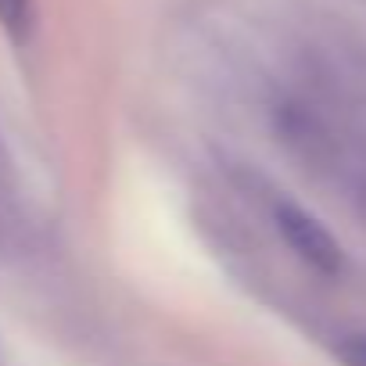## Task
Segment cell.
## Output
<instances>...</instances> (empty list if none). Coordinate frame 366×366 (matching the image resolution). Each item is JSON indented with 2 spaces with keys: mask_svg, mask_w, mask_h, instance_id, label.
<instances>
[{
  "mask_svg": "<svg viewBox=\"0 0 366 366\" xmlns=\"http://www.w3.org/2000/svg\"><path fill=\"white\" fill-rule=\"evenodd\" d=\"M273 219H277V230H280V237L287 241V248H291L305 266H312V269L323 273V277H337V273L345 269V252H341L337 237H334L312 212H305V209L295 205V202H280L277 212H273Z\"/></svg>",
  "mask_w": 366,
  "mask_h": 366,
  "instance_id": "obj_1",
  "label": "cell"
},
{
  "mask_svg": "<svg viewBox=\"0 0 366 366\" xmlns=\"http://www.w3.org/2000/svg\"><path fill=\"white\" fill-rule=\"evenodd\" d=\"M0 26L11 40H29L33 33V0H0Z\"/></svg>",
  "mask_w": 366,
  "mask_h": 366,
  "instance_id": "obj_2",
  "label": "cell"
},
{
  "mask_svg": "<svg viewBox=\"0 0 366 366\" xmlns=\"http://www.w3.org/2000/svg\"><path fill=\"white\" fill-rule=\"evenodd\" d=\"M337 362L341 366H366V330L362 334H348L337 345Z\"/></svg>",
  "mask_w": 366,
  "mask_h": 366,
  "instance_id": "obj_3",
  "label": "cell"
}]
</instances>
